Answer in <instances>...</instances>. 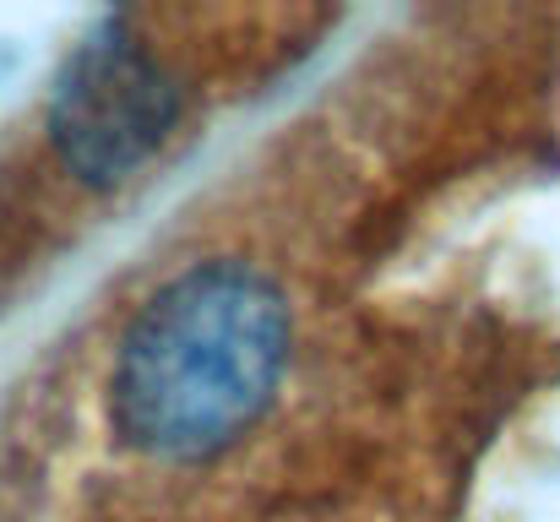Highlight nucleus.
<instances>
[{
  "mask_svg": "<svg viewBox=\"0 0 560 522\" xmlns=\"http://www.w3.org/2000/svg\"><path fill=\"white\" fill-rule=\"evenodd\" d=\"M289 305L240 262L170 278L131 322L115 359V425L137 452L196 463L234 446L278 392Z\"/></svg>",
  "mask_w": 560,
  "mask_h": 522,
  "instance_id": "obj_1",
  "label": "nucleus"
},
{
  "mask_svg": "<svg viewBox=\"0 0 560 522\" xmlns=\"http://www.w3.org/2000/svg\"><path fill=\"white\" fill-rule=\"evenodd\" d=\"M175 109L170 71L131 33H98L66 60L49 93V137L82 179L120 185L164 148Z\"/></svg>",
  "mask_w": 560,
  "mask_h": 522,
  "instance_id": "obj_2",
  "label": "nucleus"
}]
</instances>
